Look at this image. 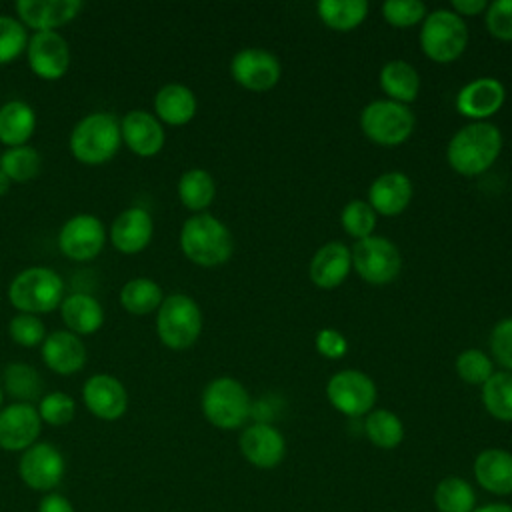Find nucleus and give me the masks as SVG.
Returning a JSON list of instances; mask_svg holds the SVG:
<instances>
[{"instance_id": "29", "label": "nucleus", "mask_w": 512, "mask_h": 512, "mask_svg": "<svg viewBox=\"0 0 512 512\" xmlns=\"http://www.w3.org/2000/svg\"><path fill=\"white\" fill-rule=\"evenodd\" d=\"M380 88L388 100L408 106L418 98L420 76L416 68L406 60H390L380 70Z\"/></svg>"}, {"instance_id": "10", "label": "nucleus", "mask_w": 512, "mask_h": 512, "mask_svg": "<svg viewBox=\"0 0 512 512\" xmlns=\"http://www.w3.org/2000/svg\"><path fill=\"white\" fill-rule=\"evenodd\" d=\"M328 402L344 416H366L376 404V384L360 370H340L326 384Z\"/></svg>"}, {"instance_id": "43", "label": "nucleus", "mask_w": 512, "mask_h": 512, "mask_svg": "<svg viewBox=\"0 0 512 512\" xmlns=\"http://www.w3.org/2000/svg\"><path fill=\"white\" fill-rule=\"evenodd\" d=\"M8 334H10V338H12L16 344H20V346H24V348H32V346H38V344L44 342V338H46V326H44V322H42L38 316L20 312V314H16V316L10 320V324H8Z\"/></svg>"}, {"instance_id": "41", "label": "nucleus", "mask_w": 512, "mask_h": 512, "mask_svg": "<svg viewBox=\"0 0 512 512\" xmlns=\"http://www.w3.org/2000/svg\"><path fill=\"white\" fill-rule=\"evenodd\" d=\"M456 372L464 382L482 386L494 374V366L486 352H482L478 348H468L458 354Z\"/></svg>"}, {"instance_id": "39", "label": "nucleus", "mask_w": 512, "mask_h": 512, "mask_svg": "<svg viewBox=\"0 0 512 512\" xmlns=\"http://www.w3.org/2000/svg\"><path fill=\"white\" fill-rule=\"evenodd\" d=\"M28 32L26 26L14 18L0 14V66L12 62L26 50Z\"/></svg>"}, {"instance_id": "18", "label": "nucleus", "mask_w": 512, "mask_h": 512, "mask_svg": "<svg viewBox=\"0 0 512 512\" xmlns=\"http://www.w3.org/2000/svg\"><path fill=\"white\" fill-rule=\"evenodd\" d=\"M504 100V84L492 76H482L460 88L456 96V110L466 118L484 122L502 108Z\"/></svg>"}, {"instance_id": "44", "label": "nucleus", "mask_w": 512, "mask_h": 512, "mask_svg": "<svg viewBox=\"0 0 512 512\" xmlns=\"http://www.w3.org/2000/svg\"><path fill=\"white\" fill-rule=\"evenodd\" d=\"M488 32L498 40H512V0H496L488 4L484 16Z\"/></svg>"}, {"instance_id": "8", "label": "nucleus", "mask_w": 512, "mask_h": 512, "mask_svg": "<svg viewBox=\"0 0 512 512\" xmlns=\"http://www.w3.org/2000/svg\"><path fill=\"white\" fill-rule=\"evenodd\" d=\"M416 118L406 104L374 100L360 114V128L368 140L380 146H400L414 132Z\"/></svg>"}, {"instance_id": "36", "label": "nucleus", "mask_w": 512, "mask_h": 512, "mask_svg": "<svg viewBox=\"0 0 512 512\" xmlns=\"http://www.w3.org/2000/svg\"><path fill=\"white\" fill-rule=\"evenodd\" d=\"M482 404L492 418L512 422V372H494L482 384Z\"/></svg>"}, {"instance_id": "47", "label": "nucleus", "mask_w": 512, "mask_h": 512, "mask_svg": "<svg viewBox=\"0 0 512 512\" xmlns=\"http://www.w3.org/2000/svg\"><path fill=\"white\" fill-rule=\"evenodd\" d=\"M38 512H74V506L66 496H62L58 492H48L40 500Z\"/></svg>"}, {"instance_id": "32", "label": "nucleus", "mask_w": 512, "mask_h": 512, "mask_svg": "<svg viewBox=\"0 0 512 512\" xmlns=\"http://www.w3.org/2000/svg\"><path fill=\"white\" fill-rule=\"evenodd\" d=\"M162 300H164V296H162L160 284L146 276L128 280L120 290L122 308L136 316H144V314L158 310Z\"/></svg>"}, {"instance_id": "14", "label": "nucleus", "mask_w": 512, "mask_h": 512, "mask_svg": "<svg viewBox=\"0 0 512 512\" xmlns=\"http://www.w3.org/2000/svg\"><path fill=\"white\" fill-rule=\"evenodd\" d=\"M230 74L246 90L264 92L278 84L282 76L280 60L260 48H242L230 60Z\"/></svg>"}, {"instance_id": "17", "label": "nucleus", "mask_w": 512, "mask_h": 512, "mask_svg": "<svg viewBox=\"0 0 512 512\" xmlns=\"http://www.w3.org/2000/svg\"><path fill=\"white\" fill-rule=\"evenodd\" d=\"M82 400L88 412L100 420H118L128 410V392L112 374H94L82 386Z\"/></svg>"}, {"instance_id": "7", "label": "nucleus", "mask_w": 512, "mask_h": 512, "mask_svg": "<svg viewBox=\"0 0 512 512\" xmlns=\"http://www.w3.org/2000/svg\"><path fill=\"white\" fill-rule=\"evenodd\" d=\"M468 46L466 22L452 10H434L422 20L420 48L440 64L454 62Z\"/></svg>"}, {"instance_id": "34", "label": "nucleus", "mask_w": 512, "mask_h": 512, "mask_svg": "<svg viewBox=\"0 0 512 512\" xmlns=\"http://www.w3.org/2000/svg\"><path fill=\"white\" fill-rule=\"evenodd\" d=\"M364 432H366V438L376 448H382V450H392L404 440L402 420L386 408H376L366 414Z\"/></svg>"}, {"instance_id": "40", "label": "nucleus", "mask_w": 512, "mask_h": 512, "mask_svg": "<svg viewBox=\"0 0 512 512\" xmlns=\"http://www.w3.org/2000/svg\"><path fill=\"white\" fill-rule=\"evenodd\" d=\"M38 414L40 420L50 426H66L76 414V402L66 392H48L40 398Z\"/></svg>"}, {"instance_id": "27", "label": "nucleus", "mask_w": 512, "mask_h": 512, "mask_svg": "<svg viewBox=\"0 0 512 512\" xmlns=\"http://www.w3.org/2000/svg\"><path fill=\"white\" fill-rule=\"evenodd\" d=\"M198 102L194 92L178 82L164 84L154 96V116L170 126L188 124L196 114Z\"/></svg>"}, {"instance_id": "2", "label": "nucleus", "mask_w": 512, "mask_h": 512, "mask_svg": "<svg viewBox=\"0 0 512 512\" xmlns=\"http://www.w3.org/2000/svg\"><path fill=\"white\" fill-rule=\"evenodd\" d=\"M180 248L190 262L210 268L224 264L232 256L234 238L222 220L200 212L182 224Z\"/></svg>"}, {"instance_id": "50", "label": "nucleus", "mask_w": 512, "mask_h": 512, "mask_svg": "<svg viewBox=\"0 0 512 512\" xmlns=\"http://www.w3.org/2000/svg\"><path fill=\"white\" fill-rule=\"evenodd\" d=\"M10 186H12V180L0 170V196H4L10 190Z\"/></svg>"}, {"instance_id": "25", "label": "nucleus", "mask_w": 512, "mask_h": 512, "mask_svg": "<svg viewBox=\"0 0 512 512\" xmlns=\"http://www.w3.org/2000/svg\"><path fill=\"white\" fill-rule=\"evenodd\" d=\"M474 478L486 492L512 494V452L502 448H486L474 460Z\"/></svg>"}, {"instance_id": "16", "label": "nucleus", "mask_w": 512, "mask_h": 512, "mask_svg": "<svg viewBox=\"0 0 512 512\" xmlns=\"http://www.w3.org/2000/svg\"><path fill=\"white\" fill-rule=\"evenodd\" d=\"M240 452L246 462L256 468H276L286 456V440L278 428L268 422H254L246 426L238 440Z\"/></svg>"}, {"instance_id": "1", "label": "nucleus", "mask_w": 512, "mask_h": 512, "mask_svg": "<svg viewBox=\"0 0 512 512\" xmlns=\"http://www.w3.org/2000/svg\"><path fill=\"white\" fill-rule=\"evenodd\" d=\"M502 134L490 122H472L462 126L448 142L446 158L452 170L462 176L486 172L500 156Z\"/></svg>"}, {"instance_id": "21", "label": "nucleus", "mask_w": 512, "mask_h": 512, "mask_svg": "<svg viewBox=\"0 0 512 512\" xmlns=\"http://www.w3.org/2000/svg\"><path fill=\"white\" fill-rule=\"evenodd\" d=\"M154 234V220L150 212L142 206H130L122 210L112 226H110V240L114 248L122 254H138L142 252Z\"/></svg>"}, {"instance_id": "28", "label": "nucleus", "mask_w": 512, "mask_h": 512, "mask_svg": "<svg viewBox=\"0 0 512 512\" xmlns=\"http://www.w3.org/2000/svg\"><path fill=\"white\" fill-rule=\"evenodd\" d=\"M36 130V112L24 100H8L0 106V142L6 148L24 146Z\"/></svg>"}, {"instance_id": "24", "label": "nucleus", "mask_w": 512, "mask_h": 512, "mask_svg": "<svg viewBox=\"0 0 512 512\" xmlns=\"http://www.w3.org/2000/svg\"><path fill=\"white\" fill-rule=\"evenodd\" d=\"M352 268L350 248L342 242H328L316 250L310 260V280L322 290H332L340 286Z\"/></svg>"}, {"instance_id": "30", "label": "nucleus", "mask_w": 512, "mask_h": 512, "mask_svg": "<svg viewBox=\"0 0 512 512\" xmlns=\"http://www.w3.org/2000/svg\"><path fill=\"white\" fill-rule=\"evenodd\" d=\"M176 190H178L180 202L188 210H192L196 214L204 212L212 204V200L216 196L214 178L204 168H190V170H186L180 176Z\"/></svg>"}, {"instance_id": "22", "label": "nucleus", "mask_w": 512, "mask_h": 512, "mask_svg": "<svg viewBox=\"0 0 512 512\" xmlns=\"http://www.w3.org/2000/svg\"><path fill=\"white\" fill-rule=\"evenodd\" d=\"M40 356L44 364L62 376L76 374L86 364V346L80 340V336L68 332V330H54L46 334Z\"/></svg>"}, {"instance_id": "46", "label": "nucleus", "mask_w": 512, "mask_h": 512, "mask_svg": "<svg viewBox=\"0 0 512 512\" xmlns=\"http://www.w3.org/2000/svg\"><path fill=\"white\" fill-rule=\"evenodd\" d=\"M314 344H316V350L328 360H338V358L346 356V352H348V340L344 338L342 332H338L334 328L318 330Z\"/></svg>"}, {"instance_id": "42", "label": "nucleus", "mask_w": 512, "mask_h": 512, "mask_svg": "<svg viewBox=\"0 0 512 512\" xmlns=\"http://www.w3.org/2000/svg\"><path fill=\"white\" fill-rule=\"evenodd\" d=\"M382 16L396 28H406L426 18V6L420 0H386L382 4Z\"/></svg>"}, {"instance_id": "51", "label": "nucleus", "mask_w": 512, "mask_h": 512, "mask_svg": "<svg viewBox=\"0 0 512 512\" xmlns=\"http://www.w3.org/2000/svg\"><path fill=\"white\" fill-rule=\"evenodd\" d=\"M2 402H4V394H2V388H0V410H2Z\"/></svg>"}, {"instance_id": "13", "label": "nucleus", "mask_w": 512, "mask_h": 512, "mask_svg": "<svg viewBox=\"0 0 512 512\" xmlns=\"http://www.w3.org/2000/svg\"><path fill=\"white\" fill-rule=\"evenodd\" d=\"M30 70L42 80H58L68 72L70 46L56 30L34 32L26 44Z\"/></svg>"}, {"instance_id": "37", "label": "nucleus", "mask_w": 512, "mask_h": 512, "mask_svg": "<svg viewBox=\"0 0 512 512\" xmlns=\"http://www.w3.org/2000/svg\"><path fill=\"white\" fill-rule=\"evenodd\" d=\"M42 168V156L34 146H14L6 148L0 156V170L12 182H30L38 176Z\"/></svg>"}, {"instance_id": "12", "label": "nucleus", "mask_w": 512, "mask_h": 512, "mask_svg": "<svg viewBox=\"0 0 512 512\" xmlns=\"http://www.w3.org/2000/svg\"><path fill=\"white\" fill-rule=\"evenodd\" d=\"M106 242V228L94 214H76L68 218L58 232L60 252L76 262L96 258Z\"/></svg>"}, {"instance_id": "48", "label": "nucleus", "mask_w": 512, "mask_h": 512, "mask_svg": "<svg viewBox=\"0 0 512 512\" xmlns=\"http://www.w3.org/2000/svg\"><path fill=\"white\" fill-rule=\"evenodd\" d=\"M452 12H456L460 18L462 16H478L486 12L488 4L484 0H452Z\"/></svg>"}, {"instance_id": "31", "label": "nucleus", "mask_w": 512, "mask_h": 512, "mask_svg": "<svg viewBox=\"0 0 512 512\" xmlns=\"http://www.w3.org/2000/svg\"><path fill=\"white\" fill-rule=\"evenodd\" d=\"M320 20L336 30L348 32L354 30L364 22L368 16V2L366 0H322L316 6Z\"/></svg>"}, {"instance_id": "19", "label": "nucleus", "mask_w": 512, "mask_h": 512, "mask_svg": "<svg viewBox=\"0 0 512 512\" xmlns=\"http://www.w3.org/2000/svg\"><path fill=\"white\" fill-rule=\"evenodd\" d=\"M14 8L24 26L44 32L74 20L84 4L80 0H18Z\"/></svg>"}, {"instance_id": "23", "label": "nucleus", "mask_w": 512, "mask_h": 512, "mask_svg": "<svg viewBox=\"0 0 512 512\" xmlns=\"http://www.w3.org/2000/svg\"><path fill=\"white\" fill-rule=\"evenodd\" d=\"M412 192V182L404 172H384L370 184L368 204L376 214L398 216L408 208Z\"/></svg>"}, {"instance_id": "33", "label": "nucleus", "mask_w": 512, "mask_h": 512, "mask_svg": "<svg viewBox=\"0 0 512 512\" xmlns=\"http://www.w3.org/2000/svg\"><path fill=\"white\" fill-rule=\"evenodd\" d=\"M432 500L438 512H472L476 508V492L460 476L442 478L434 488Z\"/></svg>"}, {"instance_id": "15", "label": "nucleus", "mask_w": 512, "mask_h": 512, "mask_svg": "<svg viewBox=\"0 0 512 512\" xmlns=\"http://www.w3.org/2000/svg\"><path fill=\"white\" fill-rule=\"evenodd\" d=\"M42 430L38 408L26 402H12L0 410V448L6 452H24L36 444Z\"/></svg>"}, {"instance_id": "5", "label": "nucleus", "mask_w": 512, "mask_h": 512, "mask_svg": "<svg viewBox=\"0 0 512 512\" xmlns=\"http://www.w3.org/2000/svg\"><path fill=\"white\" fill-rule=\"evenodd\" d=\"M200 406L204 418L220 430H236L244 426L252 412L248 390L230 376L210 380L202 390Z\"/></svg>"}, {"instance_id": "6", "label": "nucleus", "mask_w": 512, "mask_h": 512, "mask_svg": "<svg viewBox=\"0 0 512 512\" xmlns=\"http://www.w3.org/2000/svg\"><path fill=\"white\" fill-rule=\"evenodd\" d=\"M202 332V310L188 294H170L156 310V334L172 350L190 348Z\"/></svg>"}, {"instance_id": "45", "label": "nucleus", "mask_w": 512, "mask_h": 512, "mask_svg": "<svg viewBox=\"0 0 512 512\" xmlns=\"http://www.w3.org/2000/svg\"><path fill=\"white\" fill-rule=\"evenodd\" d=\"M490 350L496 362L506 370L512 372V316L502 318L490 332Z\"/></svg>"}, {"instance_id": "26", "label": "nucleus", "mask_w": 512, "mask_h": 512, "mask_svg": "<svg viewBox=\"0 0 512 512\" xmlns=\"http://www.w3.org/2000/svg\"><path fill=\"white\" fill-rule=\"evenodd\" d=\"M60 316L68 332L76 336H88L102 328L104 308L102 304L86 292H72L60 302Z\"/></svg>"}, {"instance_id": "35", "label": "nucleus", "mask_w": 512, "mask_h": 512, "mask_svg": "<svg viewBox=\"0 0 512 512\" xmlns=\"http://www.w3.org/2000/svg\"><path fill=\"white\" fill-rule=\"evenodd\" d=\"M2 384L16 402L26 404L38 400L42 392V378L38 370L26 362H10L2 372Z\"/></svg>"}, {"instance_id": "4", "label": "nucleus", "mask_w": 512, "mask_h": 512, "mask_svg": "<svg viewBox=\"0 0 512 512\" xmlns=\"http://www.w3.org/2000/svg\"><path fill=\"white\" fill-rule=\"evenodd\" d=\"M10 304L24 314H46L60 308L64 300V282L48 266H30L18 272L8 286Z\"/></svg>"}, {"instance_id": "38", "label": "nucleus", "mask_w": 512, "mask_h": 512, "mask_svg": "<svg viewBox=\"0 0 512 512\" xmlns=\"http://www.w3.org/2000/svg\"><path fill=\"white\" fill-rule=\"evenodd\" d=\"M376 212L372 210V206L364 200H352L342 208L340 214V224L342 228L356 240L368 238L372 236L374 228H376Z\"/></svg>"}, {"instance_id": "49", "label": "nucleus", "mask_w": 512, "mask_h": 512, "mask_svg": "<svg viewBox=\"0 0 512 512\" xmlns=\"http://www.w3.org/2000/svg\"><path fill=\"white\" fill-rule=\"evenodd\" d=\"M472 512H512V506L504 502H490L484 506H476Z\"/></svg>"}, {"instance_id": "3", "label": "nucleus", "mask_w": 512, "mask_h": 512, "mask_svg": "<svg viewBox=\"0 0 512 512\" xmlns=\"http://www.w3.org/2000/svg\"><path fill=\"white\" fill-rule=\"evenodd\" d=\"M120 146V120L112 112H90L70 132V152L82 164H106L116 156Z\"/></svg>"}, {"instance_id": "11", "label": "nucleus", "mask_w": 512, "mask_h": 512, "mask_svg": "<svg viewBox=\"0 0 512 512\" xmlns=\"http://www.w3.org/2000/svg\"><path fill=\"white\" fill-rule=\"evenodd\" d=\"M66 462L62 452L50 442H36L18 460L22 482L36 492H52L64 478Z\"/></svg>"}, {"instance_id": "20", "label": "nucleus", "mask_w": 512, "mask_h": 512, "mask_svg": "<svg viewBox=\"0 0 512 512\" xmlns=\"http://www.w3.org/2000/svg\"><path fill=\"white\" fill-rule=\"evenodd\" d=\"M122 142L138 156H154L164 146L162 122L146 110H130L120 118Z\"/></svg>"}, {"instance_id": "9", "label": "nucleus", "mask_w": 512, "mask_h": 512, "mask_svg": "<svg viewBox=\"0 0 512 512\" xmlns=\"http://www.w3.org/2000/svg\"><path fill=\"white\" fill-rule=\"evenodd\" d=\"M350 254L358 276L376 286L392 282L402 268L398 248L384 236L372 234L368 238L356 240Z\"/></svg>"}]
</instances>
